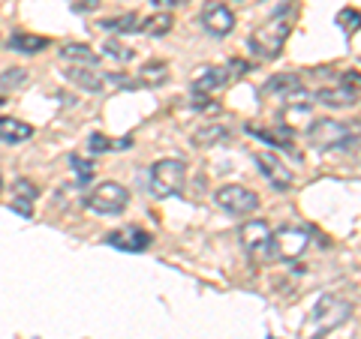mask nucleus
Here are the masks:
<instances>
[{
  "mask_svg": "<svg viewBox=\"0 0 361 339\" xmlns=\"http://www.w3.org/2000/svg\"><path fill=\"white\" fill-rule=\"evenodd\" d=\"M127 205H130V192L121 184H115V180H106V184L94 186L85 196V207L94 213H103V217H115Z\"/></svg>",
  "mask_w": 361,
  "mask_h": 339,
  "instance_id": "nucleus-3",
  "label": "nucleus"
},
{
  "mask_svg": "<svg viewBox=\"0 0 361 339\" xmlns=\"http://www.w3.org/2000/svg\"><path fill=\"white\" fill-rule=\"evenodd\" d=\"M337 21H341V27H343L346 33H353V30H355V25H358V9H343L341 18H337Z\"/></svg>",
  "mask_w": 361,
  "mask_h": 339,
  "instance_id": "nucleus-27",
  "label": "nucleus"
},
{
  "mask_svg": "<svg viewBox=\"0 0 361 339\" xmlns=\"http://www.w3.org/2000/svg\"><path fill=\"white\" fill-rule=\"evenodd\" d=\"M226 139H229V127H223V123H205L202 129L193 132L196 148H214V144H220Z\"/></svg>",
  "mask_w": 361,
  "mask_h": 339,
  "instance_id": "nucleus-18",
  "label": "nucleus"
},
{
  "mask_svg": "<svg viewBox=\"0 0 361 339\" xmlns=\"http://www.w3.org/2000/svg\"><path fill=\"white\" fill-rule=\"evenodd\" d=\"M151 241L154 237L145 229H139V225H127V229L106 234V243L115 246V250H123V252H145L151 246Z\"/></svg>",
  "mask_w": 361,
  "mask_h": 339,
  "instance_id": "nucleus-9",
  "label": "nucleus"
},
{
  "mask_svg": "<svg viewBox=\"0 0 361 339\" xmlns=\"http://www.w3.org/2000/svg\"><path fill=\"white\" fill-rule=\"evenodd\" d=\"M27 82V70H6L0 75V87H21Z\"/></svg>",
  "mask_w": 361,
  "mask_h": 339,
  "instance_id": "nucleus-26",
  "label": "nucleus"
},
{
  "mask_svg": "<svg viewBox=\"0 0 361 339\" xmlns=\"http://www.w3.org/2000/svg\"><path fill=\"white\" fill-rule=\"evenodd\" d=\"M99 27H103L106 33H135V30H139V15H135V13H123L118 18L99 21Z\"/></svg>",
  "mask_w": 361,
  "mask_h": 339,
  "instance_id": "nucleus-22",
  "label": "nucleus"
},
{
  "mask_svg": "<svg viewBox=\"0 0 361 339\" xmlns=\"http://www.w3.org/2000/svg\"><path fill=\"white\" fill-rule=\"evenodd\" d=\"M316 99L329 108H349L358 103V90L346 87V84L343 87H322V90H316Z\"/></svg>",
  "mask_w": 361,
  "mask_h": 339,
  "instance_id": "nucleus-12",
  "label": "nucleus"
},
{
  "mask_svg": "<svg viewBox=\"0 0 361 339\" xmlns=\"http://www.w3.org/2000/svg\"><path fill=\"white\" fill-rule=\"evenodd\" d=\"M172 25H175V18L169 13H157V15H151L148 21H145V25H139V30L148 33V37H166V33L172 30Z\"/></svg>",
  "mask_w": 361,
  "mask_h": 339,
  "instance_id": "nucleus-23",
  "label": "nucleus"
},
{
  "mask_svg": "<svg viewBox=\"0 0 361 339\" xmlns=\"http://www.w3.org/2000/svg\"><path fill=\"white\" fill-rule=\"evenodd\" d=\"M33 135V127L18 117H0V141L4 144H21Z\"/></svg>",
  "mask_w": 361,
  "mask_h": 339,
  "instance_id": "nucleus-15",
  "label": "nucleus"
},
{
  "mask_svg": "<svg viewBox=\"0 0 361 339\" xmlns=\"http://www.w3.org/2000/svg\"><path fill=\"white\" fill-rule=\"evenodd\" d=\"M4 103H6V99H4V96H0V105H4Z\"/></svg>",
  "mask_w": 361,
  "mask_h": 339,
  "instance_id": "nucleus-31",
  "label": "nucleus"
},
{
  "mask_svg": "<svg viewBox=\"0 0 361 339\" xmlns=\"http://www.w3.org/2000/svg\"><path fill=\"white\" fill-rule=\"evenodd\" d=\"M37 184H30L27 177H21L16 180V201H13V207L21 210V217H30V201H37Z\"/></svg>",
  "mask_w": 361,
  "mask_h": 339,
  "instance_id": "nucleus-20",
  "label": "nucleus"
},
{
  "mask_svg": "<svg viewBox=\"0 0 361 339\" xmlns=\"http://www.w3.org/2000/svg\"><path fill=\"white\" fill-rule=\"evenodd\" d=\"M70 165L75 168V180H78V186H85L90 177H94V165H90L87 160H82V156H70Z\"/></svg>",
  "mask_w": 361,
  "mask_h": 339,
  "instance_id": "nucleus-24",
  "label": "nucleus"
},
{
  "mask_svg": "<svg viewBox=\"0 0 361 339\" xmlns=\"http://www.w3.org/2000/svg\"><path fill=\"white\" fill-rule=\"evenodd\" d=\"M271 255L280 258V262H298V258L307 252L310 246V237L304 229H295V225H283V229L271 231Z\"/></svg>",
  "mask_w": 361,
  "mask_h": 339,
  "instance_id": "nucleus-5",
  "label": "nucleus"
},
{
  "mask_svg": "<svg viewBox=\"0 0 361 339\" xmlns=\"http://www.w3.org/2000/svg\"><path fill=\"white\" fill-rule=\"evenodd\" d=\"M103 49H106V54H109V58H115V60H121V63H127V60H133V49H127V45H121L118 39H109L106 45H103Z\"/></svg>",
  "mask_w": 361,
  "mask_h": 339,
  "instance_id": "nucleus-25",
  "label": "nucleus"
},
{
  "mask_svg": "<svg viewBox=\"0 0 361 339\" xmlns=\"http://www.w3.org/2000/svg\"><path fill=\"white\" fill-rule=\"evenodd\" d=\"M9 49L21 51V54H39L42 49H49V39L37 37V33H16V37L9 39Z\"/></svg>",
  "mask_w": 361,
  "mask_h": 339,
  "instance_id": "nucleus-19",
  "label": "nucleus"
},
{
  "mask_svg": "<svg viewBox=\"0 0 361 339\" xmlns=\"http://www.w3.org/2000/svg\"><path fill=\"white\" fill-rule=\"evenodd\" d=\"M0 186H4V177H0Z\"/></svg>",
  "mask_w": 361,
  "mask_h": 339,
  "instance_id": "nucleus-32",
  "label": "nucleus"
},
{
  "mask_svg": "<svg viewBox=\"0 0 361 339\" xmlns=\"http://www.w3.org/2000/svg\"><path fill=\"white\" fill-rule=\"evenodd\" d=\"M262 90L265 94H274V96H298V94H304V84L295 72H280L274 78H268Z\"/></svg>",
  "mask_w": 361,
  "mask_h": 339,
  "instance_id": "nucleus-14",
  "label": "nucleus"
},
{
  "mask_svg": "<svg viewBox=\"0 0 361 339\" xmlns=\"http://www.w3.org/2000/svg\"><path fill=\"white\" fill-rule=\"evenodd\" d=\"M187 4V0H154V6H180Z\"/></svg>",
  "mask_w": 361,
  "mask_h": 339,
  "instance_id": "nucleus-30",
  "label": "nucleus"
},
{
  "mask_svg": "<svg viewBox=\"0 0 361 339\" xmlns=\"http://www.w3.org/2000/svg\"><path fill=\"white\" fill-rule=\"evenodd\" d=\"M229 82V70H220V66H205L193 75V94H211V90L223 87Z\"/></svg>",
  "mask_w": 361,
  "mask_h": 339,
  "instance_id": "nucleus-13",
  "label": "nucleus"
},
{
  "mask_svg": "<svg viewBox=\"0 0 361 339\" xmlns=\"http://www.w3.org/2000/svg\"><path fill=\"white\" fill-rule=\"evenodd\" d=\"M307 141L313 144L316 151H346V148H353V144L358 141V135L346 127V123L341 120H313L310 123V129H307Z\"/></svg>",
  "mask_w": 361,
  "mask_h": 339,
  "instance_id": "nucleus-1",
  "label": "nucleus"
},
{
  "mask_svg": "<svg viewBox=\"0 0 361 339\" xmlns=\"http://www.w3.org/2000/svg\"><path fill=\"white\" fill-rule=\"evenodd\" d=\"M214 201L226 210L232 213V217H247V213H253L259 207V196L250 192L247 186H238V184H226L214 192Z\"/></svg>",
  "mask_w": 361,
  "mask_h": 339,
  "instance_id": "nucleus-7",
  "label": "nucleus"
},
{
  "mask_svg": "<svg viewBox=\"0 0 361 339\" xmlns=\"http://www.w3.org/2000/svg\"><path fill=\"white\" fill-rule=\"evenodd\" d=\"M66 82H73V84H78L82 90H87V94H99L106 84H103V78H99L94 70H85V66H70L66 70Z\"/></svg>",
  "mask_w": 361,
  "mask_h": 339,
  "instance_id": "nucleus-17",
  "label": "nucleus"
},
{
  "mask_svg": "<svg viewBox=\"0 0 361 339\" xmlns=\"http://www.w3.org/2000/svg\"><path fill=\"white\" fill-rule=\"evenodd\" d=\"M99 4L103 0H73V9L75 13H94V9H99Z\"/></svg>",
  "mask_w": 361,
  "mask_h": 339,
  "instance_id": "nucleus-29",
  "label": "nucleus"
},
{
  "mask_svg": "<svg viewBox=\"0 0 361 339\" xmlns=\"http://www.w3.org/2000/svg\"><path fill=\"white\" fill-rule=\"evenodd\" d=\"M202 27H205L211 37H229L235 30V13L220 0H211L202 9Z\"/></svg>",
  "mask_w": 361,
  "mask_h": 339,
  "instance_id": "nucleus-8",
  "label": "nucleus"
},
{
  "mask_svg": "<svg viewBox=\"0 0 361 339\" xmlns=\"http://www.w3.org/2000/svg\"><path fill=\"white\" fill-rule=\"evenodd\" d=\"M238 241H241V246L247 252L265 250L268 241H271V225L265 219H247L238 229Z\"/></svg>",
  "mask_w": 361,
  "mask_h": 339,
  "instance_id": "nucleus-11",
  "label": "nucleus"
},
{
  "mask_svg": "<svg viewBox=\"0 0 361 339\" xmlns=\"http://www.w3.org/2000/svg\"><path fill=\"white\" fill-rule=\"evenodd\" d=\"M349 312H353V307H349L346 300L341 298H322L319 303H316V309L310 312V324H316V333L310 339H322L325 333H331L334 327H341Z\"/></svg>",
  "mask_w": 361,
  "mask_h": 339,
  "instance_id": "nucleus-6",
  "label": "nucleus"
},
{
  "mask_svg": "<svg viewBox=\"0 0 361 339\" xmlns=\"http://www.w3.org/2000/svg\"><path fill=\"white\" fill-rule=\"evenodd\" d=\"M169 82V66L163 60H151L142 66L139 72V84L142 87H157V84H166Z\"/></svg>",
  "mask_w": 361,
  "mask_h": 339,
  "instance_id": "nucleus-21",
  "label": "nucleus"
},
{
  "mask_svg": "<svg viewBox=\"0 0 361 339\" xmlns=\"http://www.w3.org/2000/svg\"><path fill=\"white\" fill-rule=\"evenodd\" d=\"M253 160H256V165H259V172H262V177H265L274 189H289V186H292V172L283 165V160H277V153L259 151Z\"/></svg>",
  "mask_w": 361,
  "mask_h": 339,
  "instance_id": "nucleus-10",
  "label": "nucleus"
},
{
  "mask_svg": "<svg viewBox=\"0 0 361 339\" xmlns=\"http://www.w3.org/2000/svg\"><path fill=\"white\" fill-rule=\"evenodd\" d=\"M58 54L63 60H73L78 66H97L99 63V54L90 51V45H82V42H66L58 49Z\"/></svg>",
  "mask_w": 361,
  "mask_h": 339,
  "instance_id": "nucleus-16",
  "label": "nucleus"
},
{
  "mask_svg": "<svg viewBox=\"0 0 361 339\" xmlns=\"http://www.w3.org/2000/svg\"><path fill=\"white\" fill-rule=\"evenodd\" d=\"M187 180V162L184 160H157L151 165V196L169 198L184 189Z\"/></svg>",
  "mask_w": 361,
  "mask_h": 339,
  "instance_id": "nucleus-2",
  "label": "nucleus"
},
{
  "mask_svg": "<svg viewBox=\"0 0 361 339\" xmlns=\"http://www.w3.org/2000/svg\"><path fill=\"white\" fill-rule=\"evenodd\" d=\"M109 148H115V144H111L103 132H94V135H90V151H94V153H106Z\"/></svg>",
  "mask_w": 361,
  "mask_h": 339,
  "instance_id": "nucleus-28",
  "label": "nucleus"
},
{
  "mask_svg": "<svg viewBox=\"0 0 361 339\" xmlns=\"http://www.w3.org/2000/svg\"><path fill=\"white\" fill-rule=\"evenodd\" d=\"M289 25L286 21H268V25L262 27H256L250 33V51L256 54V58H262V60H271V58H277L280 51H283V45L289 39Z\"/></svg>",
  "mask_w": 361,
  "mask_h": 339,
  "instance_id": "nucleus-4",
  "label": "nucleus"
}]
</instances>
